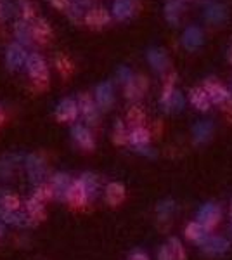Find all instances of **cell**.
I'll list each match as a JSON object with an SVG mask.
<instances>
[{"instance_id": "7", "label": "cell", "mask_w": 232, "mask_h": 260, "mask_svg": "<svg viewBox=\"0 0 232 260\" xmlns=\"http://www.w3.org/2000/svg\"><path fill=\"white\" fill-rule=\"evenodd\" d=\"M158 260H185V250L177 238H170L158 251Z\"/></svg>"}, {"instance_id": "36", "label": "cell", "mask_w": 232, "mask_h": 260, "mask_svg": "<svg viewBox=\"0 0 232 260\" xmlns=\"http://www.w3.org/2000/svg\"><path fill=\"white\" fill-rule=\"evenodd\" d=\"M21 4V12H23L24 21H33L35 19V6L28 0H19Z\"/></svg>"}, {"instance_id": "5", "label": "cell", "mask_w": 232, "mask_h": 260, "mask_svg": "<svg viewBox=\"0 0 232 260\" xmlns=\"http://www.w3.org/2000/svg\"><path fill=\"white\" fill-rule=\"evenodd\" d=\"M222 219V208L215 203H205L197 210V222L203 224L206 229H213Z\"/></svg>"}, {"instance_id": "42", "label": "cell", "mask_w": 232, "mask_h": 260, "mask_svg": "<svg viewBox=\"0 0 232 260\" xmlns=\"http://www.w3.org/2000/svg\"><path fill=\"white\" fill-rule=\"evenodd\" d=\"M4 121H6V115H4V113L0 111V127L4 125Z\"/></svg>"}, {"instance_id": "3", "label": "cell", "mask_w": 232, "mask_h": 260, "mask_svg": "<svg viewBox=\"0 0 232 260\" xmlns=\"http://www.w3.org/2000/svg\"><path fill=\"white\" fill-rule=\"evenodd\" d=\"M203 87H205V90L208 92L212 104H218V106L227 108V106H229V104L232 103L230 92L227 90L220 82L213 80V78H208V80L205 82V85H203Z\"/></svg>"}, {"instance_id": "25", "label": "cell", "mask_w": 232, "mask_h": 260, "mask_svg": "<svg viewBox=\"0 0 232 260\" xmlns=\"http://www.w3.org/2000/svg\"><path fill=\"white\" fill-rule=\"evenodd\" d=\"M24 207V203L21 201V198L14 192H4L0 194V208L7 212H21Z\"/></svg>"}, {"instance_id": "30", "label": "cell", "mask_w": 232, "mask_h": 260, "mask_svg": "<svg viewBox=\"0 0 232 260\" xmlns=\"http://www.w3.org/2000/svg\"><path fill=\"white\" fill-rule=\"evenodd\" d=\"M33 196H35L37 200H40L42 203H49V201L56 200V192H54L52 186H50V182H42L37 186L35 192H33Z\"/></svg>"}, {"instance_id": "33", "label": "cell", "mask_w": 232, "mask_h": 260, "mask_svg": "<svg viewBox=\"0 0 232 260\" xmlns=\"http://www.w3.org/2000/svg\"><path fill=\"white\" fill-rule=\"evenodd\" d=\"M56 64H57L59 73H61L64 78H68L70 75L73 73V64H71V61L66 56H59L56 59Z\"/></svg>"}, {"instance_id": "22", "label": "cell", "mask_w": 232, "mask_h": 260, "mask_svg": "<svg viewBox=\"0 0 232 260\" xmlns=\"http://www.w3.org/2000/svg\"><path fill=\"white\" fill-rule=\"evenodd\" d=\"M134 11H136L134 0H115V4H113V14L120 21L128 19L134 14Z\"/></svg>"}, {"instance_id": "11", "label": "cell", "mask_w": 232, "mask_h": 260, "mask_svg": "<svg viewBox=\"0 0 232 260\" xmlns=\"http://www.w3.org/2000/svg\"><path fill=\"white\" fill-rule=\"evenodd\" d=\"M6 61H7L9 70H12V71L21 68V66L28 61L23 45H21V44H11L9 49H7V54H6Z\"/></svg>"}, {"instance_id": "45", "label": "cell", "mask_w": 232, "mask_h": 260, "mask_svg": "<svg viewBox=\"0 0 232 260\" xmlns=\"http://www.w3.org/2000/svg\"><path fill=\"white\" fill-rule=\"evenodd\" d=\"M2 234H4V231H2V228H0V238H2Z\"/></svg>"}, {"instance_id": "21", "label": "cell", "mask_w": 232, "mask_h": 260, "mask_svg": "<svg viewBox=\"0 0 232 260\" xmlns=\"http://www.w3.org/2000/svg\"><path fill=\"white\" fill-rule=\"evenodd\" d=\"M212 134H213V123L210 120H205V121L201 120L192 127V136H194L196 144H205L206 141H210Z\"/></svg>"}, {"instance_id": "37", "label": "cell", "mask_w": 232, "mask_h": 260, "mask_svg": "<svg viewBox=\"0 0 232 260\" xmlns=\"http://www.w3.org/2000/svg\"><path fill=\"white\" fill-rule=\"evenodd\" d=\"M12 14V7L9 0H0V21L9 19Z\"/></svg>"}, {"instance_id": "35", "label": "cell", "mask_w": 232, "mask_h": 260, "mask_svg": "<svg viewBox=\"0 0 232 260\" xmlns=\"http://www.w3.org/2000/svg\"><path fill=\"white\" fill-rule=\"evenodd\" d=\"M182 108H184V95L175 90V94L172 95L170 101H168V104L164 106V110L167 111H180Z\"/></svg>"}, {"instance_id": "41", "label": "cell", "mask_w": 232, "mask_h": 260, "mask_svg": "<svg viewBox=\"0 0 232 260\" xmlns=\"http://www.w3.org/2000/svg\"><path fill=\"white\" fill-rule=\"evenodd\" d=\"M128 260H149V257H147V253H144V251L136 250V251H132V253H130Z\"/></svg>"}, {"instance_id": "28", "label": "cell", "mask_w": 232, "mask_h": 260, "mask_svg": "<svg viewBox=\"0 0 232 260\" xmlns=\"http://www.w3.org/2000/svg\"><path fill=\"white\" fill-rule=\"evenodd\" d=\"M126 121L132 128L136 127H144V121H146V113L142 110L141 106H132L126 113Z\"/></svg>"}, {"instance_id": "39", "label": "cell", "mask_w": 232, "mask_h": 260, "mask_svg": "<svg viewBox=\"0 0 232 260\" xmlns=\"http://www.w3.org/2000/svg\"><path fill=\"white\" fill-rule=\"evenodd\" d=\"M118 77H120V80H123L125 83L126 82H130L134 78V75L130 73V70L126 68V66H121L120 70H118Z\"/></svg>"}, {"instance_id": "15", "label": "cell", "mask_w": 232, "mask_h": 260, "mask_svg": "<svg viewBox=\"0 0 232 260\" xmlns=\"http://www.w3.org/2000/svg\"><path fill=\"white\" fill-rule=\"evenodd\" d=\"M182 45L187 50H196L203 45V31L197 26H189L185 28L182 35Z\"/></svg>"}, {"instance_id": "17", "label": "cell", "mask_w": 232, "mask_h": 260, "mask_svg": "<svg viewBox=\"0 0 232 260\" xmlns=\"http://www.w3.org/2000/svg\"><path fill=\"white\" fill-rule=\"evenodd\" d=\"M189 99H191L192 106L200 111H208L210 106H212V101H210V95L205 90V87H194L191 94H189Z\"/></svg>"}, {"instance_id": "32", "label": "cell", "mask_w": 232, "mask_h": 260, "mask_svg": "<svg viewBox=\"0 0 232 260\" xmlns=\"http://www.w3.org/2000/svg\"><path fill=\"white\" fill-rule=\"evenodd\" d=\"M174 83H175V75H170V77L167 78V82H164V87H163V92H161V104H163V108L167 106L168 101L172 99V95L175 94Z\"/></svg>"}, {"instance_id": "44", "label": "cell", "mask_w": 232, "mask_h": 260, "mask_svg": "<svg viewBox=\"0 0 232 260\" xmlns=\"http://www.w3.org/2000/svg\"><path fill=\"white\" fill-rule=\"evenodd\" d=\"M230 220H232V203H230Z\"/></svg>"}, {"instance_id": "13", "label": "cell", "mask_w": 232, "mask_h": 260, "mask_svg": "<svg viewBox=\"0 0 232 260\" xmlns=\"http://www.w3.org/2000/svg\"><path fill=\"white\" fill-rule=\"evenodd\" d=\"M113 99H115V95H113L111 82L99 83V85H97V89H95V103H97V106H99L101 110H109V108L113 106Z\"/></svg>"}, {"instance_id": "12", "label": "cell", "mask_w": 232, "mask_h": 260, "mask_svg": "<svg viewBox=\"0 0 232 260\" xmlns=\"http://www.w3.org/2000/svg\"><path fill=\"white\" fill-rule=\"evenodd\" d=\"M78 108H80V113L82 116L85 118L87 121L90 123H95L97 121V103L92 99L90 94H80L78 95Z\"/></svg>"}, {"instance_id": "8", "label": "cell", "mask_w": 232, "mask_h": 260, "mask_svg": "<svg viewBox=\"0 0 232 260\" xmlns=\"http://www.w3.org/2000/svg\"><path fill=\"white\" fill-rule=\"evenodd\" d=\"M71 134H73V139L82 151L92 153V151L95 149V139L87 127H83V125H75L73 130H71Z\"/></svg>"}, {"instance_id": "6", "label": "cell", "mask_w": 232, "mask_h": 260, "mask_svg": "<svg viewBox=\"0 0 232 260\" xmlns=\"http://www.w3.org/2000/svg\"><path fill=\"white\" fill-rule=\"evenodd\" d=\"M203 253L210 255V257H218V255L227 253L230 248V243L223 236H208L203 245H200Z\"/></svg>"}, {"instance_id": "29", "label": "cell", "mask_w": 232, "mask_h": 260, "mask_svg": "<svg viewBox=\"0 0 232 260\" xmlns=\"http://www.w3.org/2000/svg\"><path fill=\"white\" fill-rule=\"evenodd\" d=\"M128 136H130V130L126 128V125L123 121H116L115 123V128H113V142L116 146H125L128 144Z\"/></svg>"}, {"instance_id": "16", "label": "cell", "mask_w": 232, "mask_h": 260, "mask_svg": "<svg viewBox=\"0 0 232 260\" xmlns=\"http://www.w3.org/2000/svg\"><path fill=\"white\" fill-rule=\"evenodd\" d=\"M185 238L187 240H191L194 243H197V245H203L206 241V238L210 236L208 234V229L205 228L203 224H200V222H189L187 225H185Z\"/></svg>"}, {"instance_id": "1", "label": "cell", "mask_w": 232, "mask_h": 260, "mask_svg": "<svg viewBox=\"0 0 232 260\" xmlns=\"http://www.w3.org/2000/svg\"><path fill=\"white\" fill-rule=\"evenodd\" d=\"M26 68L29 73V78L33 82V87L37 90H44L49 87V70L45 64L44 57L39 54H29L26 61Z\"/></svg>"}, {"instance_id": "19", "label": "cell", "mask_w": 232, "mask_h": 260, "mask_svg": "<svg viewBox=\"0 0 232 260\" xmlns=\"http://www.w3.org/2000/svg\"><path fill=\"white\" fill-rule=\"evenodd\" d=\"M31 31H33V39L39 44H47L52 39V30H50L49 23L45 19H35L31 24Z\"/></svg>"}, {"instance_id": "24", "label": "cell", "mask_w": 232, "mask_h": 260, "mask_svg": "<svg viewBox=\"0 0 232 260\" xmlns=\"http://www.w3.org/2000/svg\"><path fill=\"white\" fill-rule=\"evenodd\" d=\"M151 141V132L146 127H136L130 130V136H128V144L136 146V148H144V146L149 144Z\"/></svg>"}, {"instance_id": "40", "label": "cell", "mask_w": 232, "mask_h": 260, "mask_svg": "<svg viewBox=\"0 0 232 260\" xmlns=\"http://www.w3.org/2000/svg\"><path fill=\"white\" fill-rule=\"evenodd\" d=\"M49 2L59 11H68L70 9V0H49Z\"/></svg>"}, {"instance_id": "9", "label": "cell", "mask_w": 232, "mask_h": 260, "mask_svg": "<svg viewBox=\"0 0 232 260\" xmlns=\"http://www.w3.org/2000/svg\"><path fill=\"white\" fill-rule=\"evenodd\" d=\"M24 212L28 213L31 224H42L45 219H47V210H45V203H42L40 200H37L35 196L28 198L24 201Z\"/></svg>"}, {"instance_id": "2", "label": "cell", "mask_w": 232, "mask_h": 260, "mask_svg": "<svg viewBox=\"0 0 232 260\" xmlns=\"http://www.w3.org/2000/svg\"><path fill=\"white\" fill-rule=\"evenodd\" d=\"M88 201H90V196H88V191L83 186L82 179H73L71 186L66 191L64 196V203L68 205L70 210L73 212H82L87 208Z\"/></svg>"}, {"instance_id": "34", "label": "cell", "mask_w": 232, "mask_h": 260, "mask_svg": "<svg viewBox=\"0 0 232 260\" xmlns=\"http://www.w3.org/2000/svg\"><path fill=\"white\" fill-rule=\"evenodd\" d=\"M80 179H82L83 186H85V189L88 191V196H90V200H92V196L97 192V177L94 174H83Z\"/></svg>"}, {"instance_id": "20", "label": "cell", "mask_w": 232, "mask_h": 260, "mask_svg": "<svg viewBox=\"0 0 232 260\" xmlns=\"http://www.w3.org/2000/svg\"><path fill=\"white\" fill-rule=\"evenodd\" d=\"M85 23L88 28L101 30V28L109 23V14L104 9H92L85 14Z\"/></svg>"}, {"instance_id": "27", "label": "cell", "mask_w": 232, "mask_h": 260, "mask_svg": "<svg viewBox=\"0 0 232 260\" xmlns=\"http://www.w3.org/2000/svg\"><path fill=\"white\" fill-rule=\"evenodd\" d=\"M180 14H182V4L179 0H168L164 4V18L170 24H179Z\"/></svg>"}, {"instance_id": "31", "label": "cell", "mask_w": 232, "mask_h": 260, "mask_svg": "<svg viewBox=\"0 0 232 260\" xmlns=\"http://www.w3.org/2000/svg\"><path fill=\"white\" fill-rule=\"evenodd\" d=\"M14 33H16V39H18L21 44H28V42L33 39L31 24H28V21H18L14 26Z\"/></svg>"}, {"instance_id": "43", "label": "cell", "mask_w": 232, "mask_h": 260, "mask_svg": "<svg viewBox=\"0 0 232 260\" xmlns=\"http://www.w3.org/2000/svg\"><path fill=\"white\" fill-rule=\"evenodd\" d=\"M229 61H230V64H232V47L229 49Z\"/></svg>"}, {"instance_id": "23", "label": "cell", "mask_w": 232, "mask_h": 260, "mask_svg": "<svg viewBox=\"0 0 232 260\" xmlns=\"http://www.w3.org/2000/svg\"><path fill=\"white\" fill-rule=\"evenodd\" d=\"M205 18L212 24H222L227 21V9L222 4H210L205 11Z\"/></svg>"}, {"instance_id": "18", "label": "cell", "mask_w": 232, "mask_h": 260, "mask_svg": "<svg viewBox=\"0 0 232 260\" xmlns=\"http://www.w3.org/2000/svg\"><path fill=\"white\" fill-rule=\"evenodd\" d=\"M49 182H50V186H52L54 192H56V200H64L66 191H68V187L71 186L73 179H70V175H66V174H56L50 177Z\"/></svg>"}, {"instance_id": "46", "label": "cell", "mask_w": 232, "mask_h": 260, "mask_svg": "<svg viewBox=\"0 0 232 260\" xmlns=\"http://www.w3.org/2000/svg\"><path fill=\"white\" fill-rule=\"evenodd\" d=\"M230 228H232V220H230Z\"/></svg>"}, {"instance_id": "26", "label": "cell", "mask_w": 232, "mask_h": 260, "mask_svg": "<svg viewBox=\"0 0 232 260\" xmlns=\"http://www.w3.org/2000/svg\"><path fill=\"white\" fill-rule=\"evenodd\" d=\"M147 61H149V64L153 66L156 71H164V70H167V66H168L167 54H164L163 50H159V49L147 50Z\"/></svg>"}, {"instance_id": "47", "label": "cell", "mask_w": 232, "mask_h": 260, "mask_svg": "<svg viewBox=\"0 0 232 260\" xmlns=\"http://www.w3.org/2000/svg\"><path fill=\"white\" fill-rule=\"evenodd\" d=\"M179 2H184V0H179Z\"/></svg>"}, {"instance_id": "4", "label": "cell", "mask_w": 232, "mask_h": 260, "mask_svg": "<svg viewBox=\"0 0 232 260\" xmlns=\"http://www.w3.org/2000/svg\"><path fill=\"white\" fill-rule=\"evenodd\" d=\"M78 113H80L78 101L66 98L57 104L56 111H54V118H56L59 123H71V121L77 120Z\"/></svg>"}, {"instance_id": "38", "label": "cell", "mask_w": 232, "mask_h": 260, "mask_svg": "<svg viewBox=\"0 0 232 260\" xmlns=\"http://www.w3.org/2000/svg\"><path fill=\"white\" fill-rule=\"evenodd\" d=\"M175 205L172 203V201H164V203H161L158 207V212H159V217H163V219H167L168 215H170L172 212H174Z\"/></svg>"}, {"instance_id": "14", "label": "cell", "mask_w": 232, "mask_h": 260, "mask_svg": "<svg viewBox=\"0 0 232 260\" xmlns=\"http://www.w3.org/2000/svg\"><path fill=\"white\" fill-rule=\"evenodd\" d=\"M147 90V80L144 77H134L130 82L125 83V95L128 99H141L144 95V92Z\"/></svg>"}, {"instance_id": "10", "label": "cell", "mask_w": 232, "mask_h": 260, "mask_svg": "<svg viewBox=\"0 0 232 260\" xmlns=\"http://www.w3.org/2000/svg\"><path fill=\"white\" fill-rule=\"evenodd\" d=\"M104 198H106V203L109 207H120L126 198L125 186L120 182H109L106 186V191H104Z\"/></svg>"}]
</instances>
